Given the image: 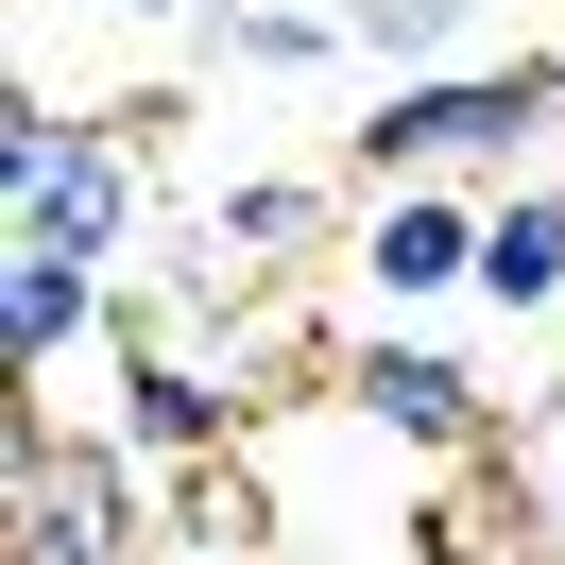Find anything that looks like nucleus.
Instances as JSON below:
<instances>
[{
	"label": "nucleus",
	"instance_id": "nucleus-1",
	"mask_svg": "<svg viewBox=\"0 0 565 565\" xmlns=\"http://www.w3.org/2000/svg\"><path fill=\"white\" fill-rule=\"evenodd\" d=\"M565 120V52H514V70H428V86H377L360 120V189H428V172H497L514 189Z\"/></svg>",
	"mask_w": 565,
	"mask_h": 565
},
{
	"label": "nucleus",
	"instance_id": "nucleus-2",
	"mask_svg": "<svg viewBox=\"0 0 565 565\" xmlns=\"http://www.w3.org/2000/svg\"><path fill=\"white\" fill-rule=\"evenodd\" d=\"M0 241H70V257H138V138L70 120L52 86L0 104Z\"/></svg>",
	"mask_w": 565,
	"mask_h": 565
},
{
	"label": "nucleus",
	"instance_id": "nucleus-3",
	"mask_svg": "<svg viewBox=\"0 0 565 565\" xmlns=\"http://www.w3.org/2000/svg\"><path fill=\"white\" fill-rule=\"evenodd\" d=\"M0 480H18V565H138V531H154V462L120 446V428L18 412Z\"/></svg>",
	"mask_w": 565,
	"mask_h": 565
},
{
	"label": "nucleus",
	"instance_id": "nucleus-4",
	"mask_svg": "<svg viewBox=\"0 0 565 565\" xmlns=\"http://www.w3.org/2000/svg\"><path fill=\"white\" fill-rule=\"evenodd\" d=\"M360 291H377V309H446V291H480V189H360Z\"/></svg>",
	"mask_w": 565,
	"mask_h": 565
},
{
	"label": "nucleus",
	"instance_id": "nucleus-5",
	"mask_svg": "<svg viewBox=\"0 0 565 565\" xmlns=\"http://www.w3.org/2000/svg\"><path fill=\"white\" fill-rule=\"evenodd\" d=\"M120 394H104V428H120V446H138V462H223V428H241V394H223L206 377V360H189V343H154V309H120Z\"/></svg>",
	"mask_w": 565,
	"mask_h": 565
},
{
	"label": "nucleus",
	"instance_id": "nucleus-6",
	"mask_svg": "<svg viewBox=\"0 0 565 565\" xmlns=\"http://www.w3.org/2000/svg\"><path fill=\"white\" fill-rule=\"evenodd\" d=\"M343 412L394 428V446H428V462H462V446L497 428V394L462 377L446 343H394V326H377V343H343Z\"/></svg>",
	"mask_w": 565,
	"mask_h": 565
},
{
	"label": "nucleus",
	"instance_id": "nucleus-7",
	"mask_svg": "<svg viewBox=\"0 0 565 565\" xmlns=\"http://www.w3.org/2000/svg\"><path fill=\"white\" fill-rule=\"evenodd\" d=\"M0 326H18V377H70L86 343H120V257L0 241Z\"/></svg>",
	"mask_w": 565,
	"mask_h": 565
},
{
	"label": "nucleus",
	"instance_id": "nucleus-8",
	"mask_svg": "<svg viewBox=\"0 0 565 565\" xmlns=\"http://www.w3.org/2000/svg\"><path fill=\"white\" fill-rule=\"evenodd\" d=\"M480 309L497 326H565V189L548 172L480 189Z\"/></svg>",
	"mask_w": 565,
	"mask_h": 565
},
{
	"label": "nucleus",
	"instance_id": "nucleus-9",
	"mask_svg": "<svg viewBox=\"0 0 565 565\" xmlns=\"http://www.w3.org/2000/svg\"><path fill=\"white\" fill-rule=\"evenodd\" d=\"M343 35L377 86H428V70H480V0H343Z\"/></svg>",
	"mask_w": 565,
	"mask_h": 565
},
{
	"label": "nucleus",
	"instance_id": "nucleus-10",
	"mask_svg": "<svg viewBox=\"0 0 565 565\" xmlns=\"http://www.w3.org/2000/svg\"><path fill=\"white\" fill-rule=\"evenodd\" d=\"M309 241H326V189H291V172H257V189L206 206V275H223V291L275 275V257H309Z\"/></svg>",
	"mask_w": 565,
	"mask_h": 565
},
{
	"label": "nucleus",
	"instance_id": "nucleus-11",
	"mask_svg": "<svg viewBox=\"0 0 565 565\" xmlns=\"http://www.w3.org/2000/svg\"><path fill=\"white\" fill-rule=\"evenodd\" d=\"M223 70H360V35L343 18H309V0H241V18H223Z\"/></svg>",
	"mask_w": 565,
	"mask_h": 565
},
{
	"label": "nucleus",
	"instance_id": "nucleus-12",
	"mask_svg": "<svg viewBox=\"0 0 565 565\" xmlns=\"http://www.w3.org/2000/svg\"><path fill=\"white\" fill-rule=\"evenodd\" d=\"M104 18H189V0H104Z\"/></svg>",
	"mask_w": 565,
	"mask_h": 565
}]
</instances>
